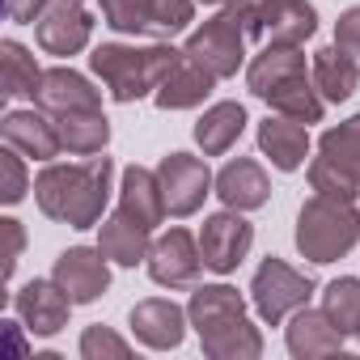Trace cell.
Masks as SVG:
<instances>
[{"label": "cell", "mask_w": 360, "mask_h": 360, "mask_svg": "<svg viewBox=\"0 0 360 360\" xmlns=\"http://www.w3.org/2000/svg\"><path fill=\"white\" fill-rule=\"evenodd\" d=\"M110 178L115 161L106 153L85 161H43V169L34 174V204L47 221H60L68 229H98L110 204Z\"/></svg>", "instance_id": "obj_1"}, {"label": "cell", "mask_w": 360, "mask_h": 360, "mask_svg": "<svg viewBox=\"0 0 360 360\" xmlns=\"http://www.w3.org/2000/svg\"><path fill=\"white\" fill-rule=\"evenodd\" d=\"M183 60L174 43H148V47H131V43H102L89 56V72L106 85V94L119 106H131L140 98H153L161 89V81L174 72V64Z\"/></svg>", "instance_id": "obj_2"}, {"label": "cell", "mask_w": 360, "mask_h": 360, "mask_svg": "<svg viewBox=\"0 0 360 360\" xmlns=\"http://www.w3.org/2000/svg\"><path fill=\"white\" fill-rule=\"evenodd\" d=\"M292 242L301 250V259L326 267L343 255L356 250L360 242V208L343 204V200H326V195H309L297 212V229Z\"/></svg>", "instance_id": "obj_3"}, {"label": "cell", "mask_w": 360, "mask_h": 360, "mask_svg": "<svg viewBox=\"0 0 360 360\" xmlns=\"http://www.w3.org/2000/svg\"><path fill=\"white\" fill-rule=\"evenodd\" d=\"M246 43H250V0H229L200 30L187 34L183 56L204 64L217 81H229L246 64Z\"/></svg>", "instance_id": "obj_4"}, {"label": "cell", "mask_w": 360, "mask_h": 360, "mask_svg": "<svg viewBox=\"0 0 360 360\" xmlns=\"http://www.w3.org/2000/svg\"><path fill=\"white\" fill-rule=\"evenodd\" d=\"M314 297V280L305 271H297L292 263L267 255L259 267H255V280H250V305L259 314V322L267 326H280L288 322L301 305H309Z\"/></svg>", "instance_id": "obj_5"}, {"label": "cell", "mask_w": 360, "mask_h": 360, "mask_svg": "<svg viewBox=\"0 0 360 360\" xmlns=\"http://www.w3.org/2000/svg\"><path fill=\"white\" fill-rule=\"evenodd\" d=\"M157 178H161V195H165V208H169L174 221L195 217L204 208V200L217 195V174L195 153H169V157H161Z\"/></svg>", "instance_id": "obj_6"}, {"label": "cell", "mask_w": 360, "mask_h": 360, "mask_svg": "<svg viewBox=\"0 0 360 360\" xmlns=\"http://www.w3.org/2000/svg\"><path fill=\"white\" fill-rule=\"evenodd\" d=\"M148 267V280L161 284V288H191L204 271V255H200V233L183 229V225H174L165 229L161 238H153V250L144 259Z\"/></svg>", "instance_id": "obj_7"}, {"label": "cell", "mask_w": 360, "mask_h": 360, "mask_svg": "<svg viewBox=\"0 0 360 360\" xmlns=\"http://www.w3.org/2000/svg\"><path fill=\"white\" fill-rule=\"evenodd\" d=\"M318 34V9L309 0H250V39L276 47H305Z\"/></svg>", "instance_id": "obj_8"}, {"label": "cell", "mask_w": 360, "mask_h": 360, "mask_svg": "<svg viewBox=\"0 0 360 360\" xmlns=\"http://www.w3.org/2000/svg\"><path fill=\"white\" fill-rule=\"evenodd\" d=\"M250 246H255V225L246 221V212L225 208V212L204 217V225H200V255H204L208 271H217V276L238 271L246 263Z\"/></svg>", "instance_id": "obj_9"}, {"label": "cell", "mask_w": 360, "mask_h": 360, "mask_svg": "<svg viewBox=\"0 0 360 360\" xmlns=\"http://www.w3.org/2000/svg\"><path fill=\"white\" fill-rule=\"evenodd\" d=\"M127 326H131L136 343H144L148 352H174L187 339L191 314H187V305H178L169 297H144V301L131 305Z\"/></svg>", "instance_id": "obj_10"}, {"label": "cell", "mask_w": 360, "mask_h": 360, "mask_svg": "<svg viewBox=\"0 0 360 360\" xmlns=\"http://www.w3.org/2000/svg\"><path fill=\"white\" fill-rule=\"evenodd\" d=\"M72 297L47 276V280H26L18 292H13V314L22 318V326L39 339H51L68 326V314H72Z\"/></svg>", "instance_id": "obj_11"}, {"label": "cell", "mask_w": 360, "mask_h": 360, "mask_svg": "<svg viewBox=\"0 0 360 360\" xmlns=\"http://www.w3.org/2000/svg\"><path fill=\"white\" fill-rule=\"evenodd\" d=\"M51 280L77 301V305H94L106 288H110V259L102 255V246H68L56 267Z\"/></svg>", "instance_id": "obj_12"}, {"label": "cell", "mask_w": 360, "mask_h": 360, "mask_svg": "<svg viewBox=\"0 0 360 360\" xmlns=\"http://www.w3.org/2000/svg\"><path fill=\"white\" fill-rule=\"evenodd\" d=\"M34 39L47 56H81L94 39V13L85 5H72V0H56V5L34 22Z\"/></svg>", "instance_id": "obj_13"}, {"label": "cell", "mask_w": 360, "mask_h": 360, "mask_svg": "<svg viewBox=\"0 0 360 360\" xmlns=\"http://www.w3.org/2000/svg\"><path fill=\"white\" fill-rule=\"evenodd\" d=\"M0 140H5L9 148H18L22 157H34V161H56L64 153L56 115H47L43 106L9 110L5 119H0Z\"/></svg>", "instance_id": "obj_14"}, {"label": "cell", "mask_w": 360, "mask_h": 360, "mask_svg": "<svg viewBox=\"0 0 360 360\" xmlns=\"http://www.w3.org/2000/svg\"><path fill=\"white\" fill-rule=\"evenodd\" d=\"M217 200L233 212H259L271 200V178L255 157H233L217 174Z\"/></svg>", "instance_id": "obj_15"}, {"label": "cell", "mask_w": 360, "mask_h": 360, "mask_svg": "<svg viewBox=\"0 0 360 360\" xmlns=\"http://www.w3.org/2000/svg\"><path fill=\"white\" fill-rule=\"evenodd\" d=\"M34 106H43L47 115H68V110H102V89H94V81L77 68H47L39 89H34Z\"/></svg>", "instance_id": "obj_16"}, {"label": "cell", "mask_w": 360, "mask_h": 360, "mask_svg": "<svg viewBox=\"0 0 360 360\" xmlns=\"http://www.w3.org/2000/svg\"><path fill=\"white\" fill-rule=\"evenodd\" d=\"M343 330L326 318V309H309V305H301L292 318H288V326H284V347H288V356L292 360H322V356H335V352H343Z\"/></svg>", "instance_id": "obj_17"}, {"label": "cell", "mask_w": 360, "mask_h": 360, "mask_svg": "<svg viewBox=\"0 0 360 360\" xmlns=\"http://www.w3.org/2000/svg\"><path fill=\"white\" fill-rule=\"evenodd\" d=\"M119 212H123L127 221H136L140 229H148V233L169 217L157 169H144V165H127V169H123V183H119Z\"/></svg>", "instance_id": "obj_18"}, {"label": "cell", "mask_w": 360, "mask_h": 360, "mask_svg": "<svg viewBox=\"0 0 360 360\" xmlns=\"http://www.w3.org/2000/svg\"><path fill=\"white\" fill-rule=\"evenodd\" d=\"M259 153L280 169V174H292L305 165L309 157V127L297 123V119H284V115H267L259 123Z\"/></svg>", "instance_id": "obj_19"}, {"label": "cell", "mask_w": 360, "mask_h": 360, "mask_svg": "<svg viewBox=\"0 0 360 360\" xmlns=\"http://www.w3.org/2000/svg\"><path fill=\"white\" fill-rule=\"evenodd\" d=\"M309 77H314L318 94L339 106L360 89V60L352 51H343L339 43H330V47H318L309 56Z\"/></svg>", "instance_id": "obj_20"}, {"label": "cell", "mask_w": 360, "mask_h": 360, "mask_svg": "<svg viewBox=\"0 0 360 360\" xmlns=\"http://www.w3.org/2000/svg\"><path fill=\"white\" fill-rule=\"evenodd\" d=\"M212 89H217V77L204 64L183 56L174 64V72L161 81V89L153 94V102H157V110H191V106H204L212 98Z\"/></svg>", "instance_id": "obj_21"}, {"label": "cell", "mask_w": 360, "mask_h": 360, "mask_svg": "<svg viewBox=\"0 0 360 360\" xmlns=\"http://www.w3.org/2000/svg\"><path fill=\"white\" fill-rule=\"evenodd\" d=\"M305 72V51L301 47H276V43H267L250 64H246V89L259 98V102H267L284 81H292V77H301Z\"/></svg>", "instance_id": "obj_22"}, {"label": "cell", "mask_w": 360, "mask_h": 360, "mask_svg": "<svg viewBox=\"0 0 360 360\" xmlns=\"http://www.w3.org/2000/svg\"><path fill=\"white\" fill-rule=\"evenodd\" d=\"M200 347L212 360H259L263 356V330L246 314H238V318H225V322L200 330Z\"/></svg>", "instance_id": "obj_23"}, {"label": "cell", "mask_w": 360, "mask_h": 360, "mask_svg": "<svg viewBox=\"0 0 360 360\" xmlns=\"http://www.w3.org/2000/svg\"><path fill=\"white\" fill-rule=\"evenodd\" d=\"M246 123L250 119H246V106L242 102H212L200 115V123H195V144L204 148V157H225L242 140Z\"/></svg>", "instance_id": "obj_24"}, {"label": "cell", "mask_w": 360, "mask_h": 360, "mask_svg": "<svg viewBox=\"0 0 360 360\" xmlns=\"http://www.w3.org/2000/svg\"><path fill=\"white\" fill-rule=\"evenodd\" d=\"M98 246H102V255H106L115 267H136V263L148 259L153 238H148V229H140L136 221H127L123 212H115V217H102V225H98Z\"/></svg>", "instance_id": "obj_25"}, {"label": "cell", "mask_w": 360, "mask_h": 360, "mask_svg": "<svg viewBox=\"0 0 360 360\" xmlns=\"http://www.w3.org/2000/svg\"><path fill=\"white\" fill-rule=\"evenodd\" d=\"M56 127H60L64 153H72V157H98L110 144V119L102 110H68V115H56Z\"/></svg>", "instance_id": "obj_26"}, {"label": "cell", "mask_w": 360, "mask_h": 360, "mask_svg": "<svg viewBox=\"0 0 360 360\" xmlns=\"http://www.w3.org/2000/svg\"><path fill=\"white\" fill-rule=\"evenodd\" d=\"M267 106H271L276 115H284V119L305 123V127L322 123V115H326V98L318 94V85H314V77H309V72H301V77L284 81V85L267 98Z\"/></svg>", "instance_id": "obj_27"}, {"label": "cell", "mask_w": 360, "mask_h": 360, "mask_svg": "<svg viewBox=\"0 0 360 360\" xmlns=\"http://www.w3.org/2000/svg\"><path fill=\"white\" fill-rule=\"evenodd\" d=\"M43 72L47 68H39L30 47H22L18 39L0 43V94H5V98H34Z\"/></svg>", "instance_id": "obj_28"}, {"label": "cell", "mask_w": 360, "mask_h": 360, "mask_svg": "<svg viewBox=\"0 0 360 360\" xmlns=\"http://www.w3.org/2000/svg\"><path fill=\"white\" fill-rule=\"evenodd\" d=\"M187 314H191V326L200 335V330H208V326H217L225 318L246 314V297L233 284H200L191 292V301H187Z\"/></svg>", "instance_id": "obj_29"}, {"label": "cell", "mask_w": 360, "mask_h": 360, "mask_svg": "<svg viewBox=\"0 0 360 360\" xmlns=\"http://www.w3.org/2000/svg\"><path fill=\"white\" fill-rule=\"evenodd\" d=\"M322 309L326 318L343 330V335H360V280L356 276H339L322 288Z\"/></svg>", "instance_id": "obj_30"}, {"label": "cell", "mask_w": 360, "mask_h": 360, "mask_svg": "<svg viewBox=\"0 0 360 360\" xmlns=\"http://www.w3.org/2000/svg\"><path fill=\"white\" fill-rule=\"evenodd\" d=\"M318 153L330 157L339 169H347L356 183H360V110L352 119H343L339 127H326L318 140Z\"/></svg>", "instance_id": "obj_31"}, {"label": "cell", "mask_w": 360, "mask_h": 360, "mask_svg": "<svg viewBox=\"0 0 360 360\" xmlns=\"http://www.w3.org/2000/svg\"><path fill=\"white\" fill-rule=\"evenodd\" d=\"M305 178H309V191L314 195H326V200H343V204H356L360 200V183L347 174V169H339L330 157H309V165H305Z\"/></svg>", "instance_id": "obj_32"}, {"label": "cell", "mask_w": 360, "mask_h": 360, "mask_svg": "<svg viewBox=\"0 0 360 360\" xmlns=\"http://www.w3.org/2000/svg\"><path fill=\"white\" fill-rule=\"evenodd\" d=\"M195 22V0H153L148 5V39L169 43Z\"/></svg>", "instance_id": "obj_33"}, {"label": "cell", "mask_w": 360, "mask_h": 360, "mask_svg": "<svg viewBox=\"0 0 360 360\" xmlns=\"http://www.w3.org/2000/svg\"><path fill=\"white\" fill-rule=\"evenodd\" d=\"M34 191V183H30V169H26V157L18 153V148H9L5 144V153H0V204H22L26 195Z\"/></svg>", "instance_id": "obj_34"}, {"label": "cell", "mask_w": 360, "mask_h": 360, "mask_svg": "<svg viewBox=\"0 0 360 360\" xmlns=\"http://www.w3.org/2000/svg\"><path fill=\"white\" fill-rule=\"evenodd\" d=\"M102 22L115 34H148V5L153 0H98Z\"/></svg>", "instance_id": "obj_35"}, {"label": "cell", "mask_w": 360, "mask_h": 360, "mask_svg": "<svg viewBox=\"0 0 360 360\" xmlns=\"http://www.w3.org/2000/svg\"><path fill=\"white\" fill-rule=\"evenodd\" d=\"M77 352L85 356V360H127L131 356V343L123 339V335H115L110 326H85L81 330V343H77Z\"/></svg>", "instance_id": "obj_36"}, {"label": "cell", "mask_w": 360, "mask_h": 360, "mask_svg": "<svg viewBox=\"0 0 360 360\" xmlns=\"http://www.w3.org/2000/svg\"><path fill=\"white\" fill-rule=\"evenodd\" d=\"M335 43L360 60V5H352V9L339 13V22H335Z\"/></svg>", "instance_id": "obj_37"}, {"label": "cell", "mask_w": 360, "mask_h": 360, "mask_svg": "<svg viewBox=\"0 0 360 360\" xmlns=\"http://www.w3.org/2000/svg\"><path fill=\"white\" fill-rule=\"evenodd\" d=\"M47 9H51V0H5V13L18 26H34Z\"/></svg>", "instance_id": "obj_38"}, {"label": "cell", "mask_w": 360, "mask_h": 360, "mask_svg": "<svg viewBox=\"0 0 360 360\" xmlns=\"http://www.w3.org/2000/svg\"><path fill=\"white\" fill-rule=\"evenodd\" d=\"M0 229H5V238H9V255H5V280H13V271H18V259H22V246H26V233H22V221H13V217H5V221H0Z\"/></svg>", "instance_id": "obj_39"}, {"label": "cell", "mask_w": 360, "mask_h": 360, "mask_svg": "<svg viewBox=\"0 0 360 360\" xmlns=\"http://www.w3.org/2000/svg\"><path fill=\"white\" fill-rule=\"evenodd\" d=\"M200 5H217L221 9V5H229V0H200Z\"/></svg>", "instance_id": "obj_40"}, {"label": "cell", "mask_w": 360, "mask_h": 360, "mask_svg": "<svg viewBox=\"0 0 360 360\" xmlns=\"http://www.w3.org/2000/svg\"><path fill=\"white\" fill-rule=\"evenodd\" d=\"M72 5H85V0H72Z\"/></svg>", "instance_id": "obj_41"}, {"label": "cell", "mask_w": 360, "mask_h": 360, "mask_svg": "<svg viewBox=\"0 0 360 360\" xmlns=\"http://www.w3.org/2000/svg\"><path fill=\"white\" fill-rule=\"evenodd\" d=\"M356 339H360V335H356Z\"/></svg>", "instance_id": "obj_42"}]
</instances>
